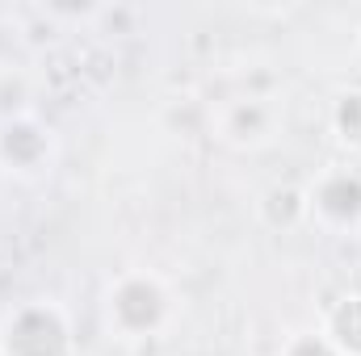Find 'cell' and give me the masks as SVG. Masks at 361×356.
<instances>
[{
  "label": "cell",
  "mask_w": 361,
  "mask_h": 356,
  "mask_svg": "<svg viewBox=\"0 0 361 356\" xmlns=\"http://www.w3.org/2000/svg\"><path fill=\"white\" fill-rule=\"evenodd\" d=\"M164 314H169V293H164L160 281H152V276H126V281L109 293V323H114L126 340H143L147 331L160 327Z\"/></svg>",
  "instance_id": "1"
},
{
  "label": "cell",
  "mask_w": 361,
  "mask_h": 356,
  "mask_svg": "<svg viewBox=\"0 0 361 356\" xmlns=\"http://www.w3.org/2000/svg\"><path fill=\"white\" fill-rule=\"evenodd\" d=\"M307 210L319 214L324 222H357L361 218V172L357 168H332L311 184V197H307Z\"/></svg>",
  "instance_id": "2"
},
{
  "label": "cell",
  "mask_w": 361,
  "mask_h": 356,
  "mask_svg": "<svg viewBox=\"0 0 361 356\" xmlns=\"http://www.w3.org/2000/svg\"><path fill=\"white\" fill-rule=\"evenodd\" d=\"M328 344L345 356H361V298H345L328 314Z\"/></svg>",
  "instance_id": "3"
},
{
  "label": "cell",
  "mask_w": 361,
  "mask_h": 356,
  "mask_svg": "<svg viewBox=\"0 0 361 356\" xmlns=\"http://www.w3.org/2000/svg\"><path fill=\"white\" fill-rule=\"evenodd\" d=\"M332 126H336L341 143H349V147H357L361 151V92H345V96L336 101V109H332Z\"/></svg>",
  "instance_id": "4"
}]
</instances>
